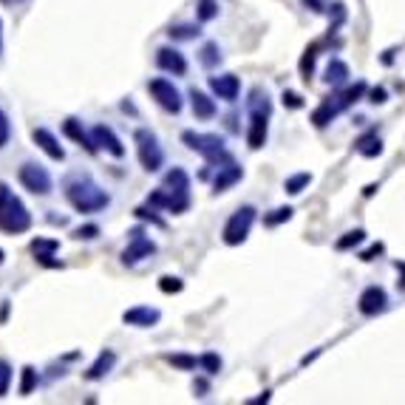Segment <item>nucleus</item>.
Listing matches in <instances>:
<instances>
[{"mask_svg":"<svg viewBox=\"0 0 405 405\" xmlns=\"http://www.w3.org/2000/svg\"><path fill=\"white\" fill-rule=\"evenodd\" d=\"M63 193L68 204L77 210V212H99L111 204V196L88 176V173H74L63 182Z\"/></svg>","mask_w":405,"mask_h":405,"instance_id":"obj_1","label":"nucleus"},{"mask_svg":"<svg viewBox=\"0 0 405 405\" xmlns=\"http://www.w3.org/2000/svg\"><path fill=\"white\" fill-rule=\"evenodd\" d=\"M31 230V212L23 204V199L6 185L0 182V232L6 235H23Z\"/></svg>","mask_w":405,"mask_h":405,"instance_id":"obj_2","label":"nucleus"},{"mask_svg":"<svg viewBox=\"0 0 405 405\" xmlns=\"http://www.w3.org/2000/svg\"><path fill=\"white\" fill-rule=\"evenodd\" d=\"M182 142L190 148V151H196V153H202L204 162H207V168H221V165H227V162H232V153L224 148V139L218 136V134H196V131H185L182 134Z\"/></svg>","mask_w":405,"mask_h":405,"instance_id":"obj_3","label":"nucleus"},{"mask_svg":"<svg viewBox=\"0 0 405 405\" xmlns=\"http://www.w3.org/2000/svg\"><path fill=\"white\" fill-rule=\"evenodd\" d=\"M134 142H136L139 165H142L148 173H156V171L165 165V151H162V145H159L156 134H153L151 128H136Z\"/></svg>","mask_w":405,"mask_h":405,"instance_id":"obj_4","label":"nucleus"},{"mask_svg":"<svg viewBox=\"0 0 405 405\" xmlns=\"http://www.w3.org/2000/svg\"><path fill=\"white\" fill-rule=\"evenodd\" d=\"M255 215H258V210H255L252 204L238 207V210L227 218V224H224V232H221L224 244H227V247H238V244H244V241H247V235H249V230H252V224H255Z\"/></svg>","mask_w":405,"mask_h":405,"instance_id":"obj_5","label":"nucleus"},{"mask_svg":"<svg viewBox=\"0 0 405 405\" xmlns=\"http://www.w3.org/2000/svg\"><path fill=\"white\" fill-rule=\"evenodd\" d=\"M17 179H20V185H23L28 193H34V196H48V193L54 190L51 173H48L43 165H37V162H23L20 171H17Z\"/></svg>","mask_w":405,"mask_h":405,"instance_id":"obj_6","label":"nucleus"},{"mask_svg":"<svg viewBox=\"0 0 405 405\" xmlns=\"http://www.w3.org/2000/svg\"><path fill=\"white\" fill-rule=\"evenodd\" d=\"M148 91H151V97L156 99V105L165 108L168 114H179L182 105H185L179 88H176L171 80H165V77H153V80L148 82Z\"/></svg>","mask_w":405,"mask_h":405,"instance_id":"obj_7","label":"nucleus"},{"mask_svg":"<svg viewBox=\"0 0 405 405\" xmlns=\"http://www.w3.org/2000/svg\"><path fill=\"white\" fill-rule=\"evenodd\" d=\"M128 235H131V238H128V247L122 249V264H125V266H136L139 261H145V258H151V255L156 252V244L145 235L142 227H134Z\"/></svg>","mask_w":405,"mask_h":405,"instance_id":"obj_8","label":"nucleus"},{"mask_svg":"<svg viewBox=\"0 0 405 405\" xmlns=\"http://www.w3.org/2000/svg\"><path fill=\"white\" fill-rule=\"evenodd\" d=\"M357 309H360V315H366V318L383 315V312L389 309V295H386V289H383V286H366V289L360 292Z\"/></svg>","mask_w":405,"mask_h":405,"instance_id":"obj_9","label":"nucleus"},{"mask_svg":"<svg viewBox=\"0 0 405 405\" xmlns=\"http://www.w3.org/2000/svg\"><path fill=\"white\" fill-rule=\"evenodd\" d=\"M28 249H31V255H34V261H37L40 266H48V269L63 266V261L54 258L57 249H60V241H57V238H40V235H37V238L28 244Z\"/></svg>","mask_w":405,"mask_h":405,"instance_id":"obj_10","label":"nucleus"},{"mask_svg":"<svg viewBox=\"0 0 405 405\" xmlns=\"http://www.w3.org/2000/svg\"><path fill=\"white\" fill-rule=\"evenodd\" d=\"M91 136H94V145H97L99 151L111 153L114 159H122V156H125V145H122V139L114 134V128H108V125H94V128H91Z\"/></svg>","mask_w":405,"mask_h":405,"instance_id":"obj_11","label":"nucleus"},{"mask_svg":"<svg viewBox=\"0 0 405 405\" xmlns=\"http://www.w3.org/2000/svg\"><path fill=\"white\" fill-rule=\"evenodd\" d=\"M159 320H162V312L153 309V306H145V303L131 306V309L122 312V323L136 326V329H151V326H156Z\"/></svg>","mask_w":405,"mask_h":405,"instance_id":"obj_12","label":"nucleus"},{"mask_svg":"<svg viewBox=\"0 0 405 405\" xmlns=\"http://www.w3.org/2000/svg\"><path fill=\"white\" fill-rule=\"evenodd\" d=\"M156 65L165 71V74H173V77H185L188 74V60L182 51L171 48V45H162L156 51Z\"/></svg>","mask_w":405,"mask_h":405,"instance_id":"obj_13","label":"nucleus"},{"mask_svg":"<svg viewBox=\"0 0 405 405\" xmlns=\"http://www.w3.org/2000/svg\"><path fill=\"white\" fill-rule=\"evenodd\" d=\"M266 134H269V114H258L249 111V128H247V145L252 151H261L266 145Z\"/></svg>","mask_w":405,"mask_h":405,"instance_id":"obj_14","label":"nucleus"},{"mask_svg":"<svg viewBox=\"0 0 405 405\" xmlns=\"http://www.w3.org/2000/svg\"><path fill=\"white\" fill-rule=\"evenodd\" d=\"M210 91L224 99V102H235L238 94H241V80L235 74H218V77H210Z\"/></svg>","mask_w":405,"mask_h":405,"instance_id":"obj_15","label":"nucleus"},{"mask_svg":"<svg viewBox=\"0 0 405 405\" xmlns=\"http://www.w3.org/2000/svg\"><path fill=\"white\" fill-rule=\"evenodd\" d=\"M31 142H34L48 159H54V162H63V159H65L63 145L57 142V136H54L48 128H34V131H31Z\"/></svg>","mask_w":405,"mask_h":405,"instance_id":"obj_16","label":"nucleus"},{"mask_svg":"<svg viewBox=\"0 0 405 405\" xmlns=\"http://www.w3.org/2000/svg\"><path fill=\"white\" fill-rule=\"evenodd\" d=\"M114 366H117V352L114 349H102L99 355H97V360L85 369V380H91V383H97V380H105L111 372H114Z\"/></svg>","mask_w":405,"mask_h":405,"instance_id":"obj_17","label":"nucleus"},{"mask_svg":"<svg viewBox=\"0 0 405 405\" xmlns=\"http://www.w3.org/2000/svg\"><path fill=\"white\" fill-rule=\"evenodd\" d=\"M148 204L151 207H156V210H168V212H185L190 202H185V199H179V196H173L168 188H156L151 196H148Z\"/></svg>","mask_w":405,"mask_h":405,"instance_id":"obj_18","label":"nucleus"},{"mask_svg":"<svg viewBox=\"0 0 405 405\" xmlns=\"http://www.w3.org/2000/svg\"><path fill=\"white\" fill-rule=\"evenodd\" d=\"M63 134H65L68 139H74L80 148H85L88 153H97V151H99V148L94 145V136H91V134L82 128V122H80L77 117H68V119L63 122Z\"/></svg>","mask_w":405,"mask_h":405,"instance_id":"obj_19","label":"nucleus"},{"mask_svg":"<svg viewBox=\"0 0 405 405\" xmlns=\"http://www.w3.org/2000/svg\"><path fill=\"white\" fill-rule=\"evenodd\" d=\"M162 188H168L173 196L185 199V202H190V176H188V171H182V168L168 171V173H165Z\"/></svg>","mask_w":405,"mask_h":405,"instance_id":"obj_20","label":"nucleus"},{"mask_svg":"<svg viewBox=\"0 0 405 405\" xmlns=\"http://www.w3.org/2000/svg\"><path fill=\"white\" fill-rule=\"evenodd\" d=\"M241 176H244V171H241L235 162H227V165L218 168V173H215V179H212V190H215V193H224V190H230L232 185H238Z\"/></svg>","mask_w":405,"mask_h":405,"instance_id":"obj_21","label":"nucleus"},{"mask_svg":"<svg viewBox=\"0 0 405 405\" xmlns=\"http://www.w3.org/2000/svg\"><path fill=\"white\" fill-rule=\"evenodd\" d=\"M190 108H193V117H196V119H212V117L218 114L215 99L207 97L199 88H190Z\"/></svg>","mask_w":405,"mask_h":405,"instance_id":"obj_22","label":"nucleus"},{"mask_svg":"<svg viewBox=\"0 0 405 405\" xmlns=\"http://www.w3.org/2000/svg\"><path fill=\"white\" fill-rule=\"evenodd\" d=\"M338 114H340V108H338L335 97H326V99L312 111V122H315V128H326Z\"/></svg>","mask_w":405,"mask_h":405,"instance_id":"obj_23","label":"nucleus"},{"mask_svg":"<svg viewBox=\"0 0 405 405\" xmlns=\"http://www.w3.org/2000/svg\"><path fill=\"white\" fill-rule=\"evenodd\" d=\"M363 94H366V82H357V85H349L346 91L335 94V102H338L340 111H346V108H352L357 99H363Z\"/></svg>","mask_w":405,"mask_h":405,"instance_id":"obj_24","label":"nucleus"},{"mask_svg":"<svg viewBox=\"0 0 405 405\" xmlns=\"http://www.w3.org/2000/svg\"><path fill=\"white\" fill-rule=\"evenodd\" d=\"M357 153L360 156H366V159H374V156H380L383 153V142H380V136L372 131V134H366L363 139H357Z\"/></svg>","mask_w":405,"mask_h":405,"instance_id":"obj_25","label":"nucleus"},{"mask_svg":"<svg viewBox=\"0 0 405 405\" xmlns=\"http://www.w3.org/2000/svg\"><path fill=\"white\" fill-rule=\"evenodd\" d=\"M346 80H349V65L343 60H332L326 68V82L332 88H340V85H346Z\"/></svg>","mask_w":405,"mask_h":405,"instance_id":"obj_26","label":"nucleus"},{"mask_svg":"<svg viewBox=\"0 0 405 405\" xmlns=\"http://www.w3.org/2000/svg\"><path fill=\"white\" fill-rule=\"evenodd\" d=\"M37 383H40V377H37V369L34 366H23V372H20V394L23 397H28L34 389H37Z\"/></svg>","mask_w":405,"mask_h":405,"instance_id":"obj_27","label":"nucleus"},{"mask_svg":"<svg viewBox=\"0 0 405 405\" xmlns=\"http://www.w3.org/2000/svg\"><path fill=\"white\" fill-rule=\"evenodd\" d=\"M199 63H202L204 68H215V65L221 63V48H218V43H204L202 51H199Z\"/></svg>","mask_w":405,"mask_h":405,"instance_id":"obj_28","label":"nucleus"},{"mask_svg":"<svg viewBox=\"0 0 405 405\" xmlns=\"http://www.w3.org/2000/svg\"><path fill=\"white\" fill-rule=\"evenodd\" d=\"M309 182H312L309 173H295V176H289V179L284 182V190H286L289 196H298V193H303V190L309 188Z\"/></svg>","mask_w":405,"mask_h":405,"instance_id":"obj_29","label":"nucleus"},{"mask_svg":"<svg viewBox=\"0 0 405 405\" xmlns=\"http://www.w3.org/2000/svg\"><path fill=\"white\" fill-rule=\"evenodd\" d=\"M171 40H196L202 31H199V26H193V23H179V26H171Z\"/></svg>","mask_w":405,"mask_h":405,"instance_id":"obj_30","label":"nucleus"},{"mask_svg":"<svg viewBox=\"0 0 405 405\" xmlns=\"http://www.w3.org/2000/svg\"><path fill=\"white\" fill-rule=\"evenodd\" d=\"M165 360L179 372H196V366H199V357H193V355H168Z\"/></svg>","mask_w":405,"mask_h":405,"instance_id":"obj_31","label":"nucleus"},{"mask_svg":"<svg viewBox=\"0 0 405 405\" xmlns=\"http://www.w3.org/2000/svg\"><path fill=\"white\" fill-rule=\"evenodd\" d=\"M363 241H366V232H363V230H352V232H346L343 238H338L335 247H338L340 252H346V249H355V247L363 244Z\"/></svg>","mask_w":405,"mask_h":405,"instance_id":"obj_32","label":"nucleus"},{"mask_svg":"<svg viewBox=\"0 0 405 405\" xmlns=\"http://www.w3.org/2000/svg\"><path fill=\"white\" fill-rule=\"evenodd\" d=\"M196 17H199L202 23L215 20V17H218V0H199V6H196Z\"/></svg>","mask_w":405,"mask_h":405,"instance_id":"obj_33","label":"nucleus"},{"mask_svg":"<svg viewBox=\"0 0 405 405\" xmlns=\"http://www.w3.org/2000/svg\"><path fill=\"white\" fill-rule=\"evenodd\" d=\"M199 369H204V374H210V377H215L218 372H221V357L215 355V352H207L199 357Z\"/></svg>","mask_w":405,"mask_h":405,"instance_id":"obj_34","label":"nucleus"},{"mask_svg":"<svg viewBox=\"0 0 405 405\" xmlns=\"http://www.w3.org/2000/svg\"><path fill=\"white\" fill-rule=\"evenodd\" d=\"M292 207H278V210H272L269 215H264V224L266 227H278V224H284V221H289L292 218Z\"/></svg>","mask_w":405,"mask_h":405,"instance_id":"obj_35","label":"nucleus"},{"mask_svg":"<svg viewBox=\"0 0 405 405\" xmlns=\"http://www.w3.org/2000/svg\"><path fill=\"white\" fill-rule=\"evenodd\" d=\"M318 51V45H312V48H306L303 51V57H301V74H303V80L309 82V77H312V71H315V54Z\"/></svg>","mask_w":405,"mask_h":405,"instance_id":"obj_36","label":"nucleus"},{"mask_svg":"<svg viewBox=\"0 0 405 405\" xmlns=\"http://www.w3.org/2000/svg\"><path fill=\"white\" fill-rule=\"evenodd\" d=\"M159 289H162L165 295H176V292L185 289V281L176 278V275H165V278H159Z\"/></svg>","mask_w":405,"mask_h":405,"instance_id":"obj_37","label":"nucleus"},{"mask_svg":"<svg viewBox=\"0 0 405 405\" xmlns=\"http://www.w3.org/2000/svg\"><path fill=\"white\" fill-rule=\"evenodd\" d=\"M134 215H136L139 221H151L153 227H165V221L156 215V207H151V204H148V207H136Z\"/></svg>","mask_w":405,"mask_h":405,"instance_id":"obj_38","label":"nucleus"},{"mask_svg":"<svg viewBox=\"0 0 405 405\" xmlns=\"http://www.w3.org/2000/svg\"><path fill=\"white\" fill-rule=\"evenodd\" d=\"M11 377H14V372H11L9 360H0V397H6V394H9V389H11Z\"/></svg>","mask_w":405,"mask_h":405,"instance_id":"obj_39","label":"nucleus"},{"mask_svg":"<svg viewBox=\"0 0 405 405\" xmlns=\"http://www.w3.org/2000/svg\"><path fill=\"white\" fill-rule=\"evenodd\" d=\"M97 235H99V224H82V227L74 230V238H77V241H94Z\"/></svg>","mask_w":405,"mask_h":405,"instance_id":"obj_40","label":"nucleus"},{"mask_svg":"<svg viewBox=\"0 0 405 405\" xmlns=\"http://www.w3.org/2000/svg\"><path fill=\"white\" fill-rule=\"evenodd\" d=\"M9 139H11V122H9L6 111L0 108V151L9 145Z\"/></svg>","mask_w":405,"mask_h":405,"instance_id":"obj_41","label":"nucleus"},{"mask_svg":"<svg viewBox=\"0 0 405 405\" xmlns=\"http://www.w3.org/2000/svg\"><path fill=\"white\" fill-rule=\"evenodd\" d=\"M284 105L286 108H292V111H298V108H303V97L301 94H295V91H284Z\"/></svg>","mask_w":405,"mask_h":405,"instance_id":"obj_42","label":"nucleus"},{"mask_svg":"<svg viewBox=\"0 0 405 405\" xmlns=\"http://www.w3.org/2000/svg\"><path fill=\"white\" fill-rule=\"evenodd\" d=\"M383 249H386L383 244H374V247H369V249H366V252L360 255V258H363V261H374V258H377V255H380Z\"/></svg>","mask_w":405,"mask_h":405,"instance_id":"obj_43","label":"nucleus"},{"mask_svg":"<svg viewBox=\"0 0 405 405\" xmlns=\"http://www.w3.org/2000/svg\"><path fill=\"white\" fill-rule=\"evenodd\" d=\"M369 102H386V88H372V94H369Z\"/></svg>","mask_w":405,"mask_h":405,"instance_id":"obj_44","label":"nucleus"},{"mask_svg":"<svg viewBox=\"0 0 405 405\" xmlns=\"http://www.w3.org/2000/svg\"><path fill=\"white\" fill-rule=\"evenodd\" d=\"M306 9H312V11H326V3L323 0H301Z\"/></svg>","mask_w":405,"mask_h":405,"instance_id":"obj_45","label":"nucleus"},{"mask_svg":"<svg viewBox=\"0 0 405 405\" xmlns=\"http://www.w3.org/2000/svg\"><path fill=\"white\" fill-rule=\"evenodd\" d=\"M397 272H403V278H400L397 284H400V289L405 292V264H400V261H397Z\"/></svg>","mask_w":405,"mask_h":405,"instance_id":"obj_46","label":"nucleus"},{"mask_svg":"<svg viewBox=\"0 0 405 405\" xmlns=\"http://www.w3.org/2000/svg\"><path fill=\"white\" fill-rule=\"evenodd\" d=\"M193 389H196V392H202L199 397H204V392H207V383H204V380H196V386H193Z\"/></svg>","mask_w":405,"mask_h":405,"instance_id":"obj_47","label":"nucleus"},{"mask_svg":"<svg viewBox=\"0 0 405 405\" xmlns=\"http://www.w3.org/2000/svg\"><path fill=\"white\" fill-rule=\"evenodd\" d=\"M0 57H3V20H0Z\"/></svg>","mask_w":405,"mask_h":405,"instance_id":"obj_48","label":"nucleus"},{"mask_svg":"<svg viewBox=\"0 0 405 405\" xmlns=\"http://www.w3.org/2000/svg\"><path fill=\"white\" fill-rule=\"evenodd\" d=\"M3 6H17V3H23V0H0Z\"/></svg>","mask_w":405,"mask_h":405,"instance_id":"obj_49","label":"nucleus"},{"mask_svg":"<svg viewBox=\"0 0 405 405\" xmlns=\"http://www.w3.org/2000/svg\"><path fill=\"white\" fill-rule=\"evenodd\" d=\"M3 261H6V252H3V247H0V266H3Z\"/></svg>","mask_w":405,"mask_h":405,"instance_id":"obj_50","label":"nucleus"}]
</instances>
